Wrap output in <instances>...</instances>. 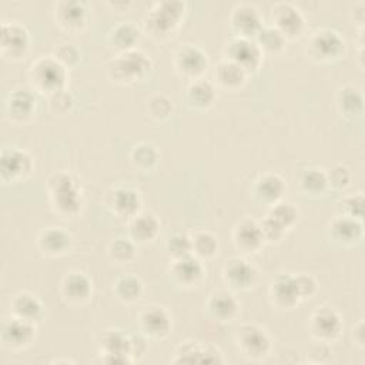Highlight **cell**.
I'll return each mask as SVG.
<instances>
[{
    "label": "cell",
    "mask_w": 365,
    "mask_h": 365,
    "mask_svg": "<svg viewBox=\"0 0 365 365\" xmlns=\"http://www.w3.org/2000/svg\"><path fill=\"white\" fill-rule=\"evenodd\" d=\"M259 228H261L264 241H277L285 234V228H282L269 215H265L262 218V221L259 222Z\"/></svg>",
    "instance_id": "49"
},
{
    "label": "cell",
    "mask_w": 365,
    "mask_h": 365,
    "mask_svg": "<svg viewBox=\"0 0 365 365\" xmlns=\"http://www.w3.org/2000/svg\"><path fill=\"white\" fill-rule=\"evenodd\" d=\"M93 285L90 278L83 272H70L61 281L63 297L73 304L84 302L90 298Z\"/></svg>",
    "instance_id": "25"
},
{
    "label": "cell",
    "mask_w": 365,
    "mask_h": 365,
    "mask_svg": "<svg viewBox=\"0 0 365 365\" xmlns=\"http://www.w3.org/2000/svg\"><path fill=\"white\" fill-rule=\"evenodd\" d=\"M147 111L154 120H164L173 111V101L168 96L157 93L153 94L147 101Z\"/></svg>",
    "instance_id": "44"
},
{
    "label": "cell",
    "mask_w": 365,
    "mask_h": 365,
    "mask_svg": "<svg viewBox=\"0 0 365 365\" xmlns=\"http://www.w3.org/2000/svg\"><path fill=\"white\" fill-rule=\"evenodd\" d=\"M130 157L135 167H138L141 170H150L155 165V163L158 160V153L151 144L138 143L133 147Z\"/></svg>",
    "instance_id": "41"
},
{
    "label": "cell",
    "mask_w": 365,
    "mask_h": 365,
    "mask_svg": "<svg viewBox=\"0 0 365 365\" xmlns=\"http://www.w3.org/2000/svg\"><path fill=\"white\" fill-rule=\"evenodd\" d=\"M135 242L127 238H115L108 245V255L117 264H127L135 257Z\"/></svg>",
    "instance_id": "42"
},
{
    "label": "cell",
    "mask_w": 365,
    "mask_h": 365,
    "mask_svg": "<svg viewBox=\"0 0 365 365\" xmlns=\"http://www.w3.org/2000/svg\"><path fill=\"white\" fill-rule=\"evenodd\" d=\"M287 38L275 27H261L257 34V44L259 48L268 53H279L284 50Z\"/></svg>",
    "instance_id": "38"
},
{
    "label": "cell",
    "mask_w": 365,
    "mask_h": 365,
    "mask_svg": "<svg viewBox=\"0 0 365 365\" xmlns=\"http://www.w3.org/2000/svg\"><path fill=\"white\" fill-rule=\"evenodd\" d=\"M217 97L215 87L211 81H207L204 78L192 80L187 88V98L188 101L198 108L210 107Z\"/></svg>",
    "instance_id": "34"
},
{
    "label": "cell",
    "mask_w": 365,
    "mask_h": 365,
    "mask_svg": "<svg viewBox=\"0 0 365 365\" xmlns=\"http://www.w3.org/2000/svg\"><path fill=\"white\" fill-rule=\"evenodd\" d=\"M160 231V222L150 212H138L128 221V232L134 242L147 244L153 241Z\"/></svg>",
    "instance_id": "27"
},
{
    "label": "cell",
    "mask_w": 365,
    "mask_h": 365,
    "mask_svg": "<svg viewBox=\"0 0 365 365\" xmlns=\"http://www.w3.org/2000/svg\"><path fill=\"white\" fill-rule=\"evenodd\" d=\"M57 23L68 30L80 29L86 20V7L76 0H63L54 4Z\"/></svg>",
    "instance_id": "28"
},
{
    "label": "cell",
    "mask_w": 365,
    "mask_h": 365,
    "mask_svg": "<svg viewBox=\"0 0 365 365\" xmlns=\"http://www.w3.org/2000/svg\"><path fill=\"white\" fill-rule=\"evenodd\" d=\"M53 362H56V364H61V362H64V364H71V362H74V361H71V359H56V361H53Z\"/></svg>",
    "instance_id": "53"
},
{
    "label": "cell",
    "mask_w": 365,
    "mask_h": 365,
    "mask_svg": "<svg viewBox=\"0 0 365 365\" xmlns=\"http://www.w3.org/2000/svg\"><path fill=\"white\" fill-rule=\"evenodd\" d=\"M272 27H275L285 38L298 36L304 29V16L291 3L279 1L271 9Z\"/></svg>",
    "instance_id": "15"
},
{
    "label": "cell",
    "mask_w": 365,
    "mask_h": 365,
    "mask_svg": "<svg viewBox=\"0 0 365 365\" xmlns=\"http://www.w3.org/2000/svg\"><path fill=\"white\" fill-rule=\"evenodd\" d=\"M140 36L138 27L131 21H120L108 31V43L118 48L120 51H125L134 48Z\"/></svg>",
    "instance_id": "33"
},
{
    "label": "cell",
    "mask_w": 365,
    "mask_h": 365,
    "mask_svg": "<svg viewBox=\"0 0 365 365\" xmlns=\"http://www.w3.org/2000/svg\"><path fill=\"white\" fill-rule=\"evenodd\" d=\"M175 70L191 80L201 78L208 67V56L198 46L185 44L180 47L174 56Z\"/></svg>",
    "instance_id": "12"
},
{
    "label": "cell",
    "mask_w": 365,
    "mask_h": 365,
    "mask_svg": "<svg viewBox=\"0 0 365 365\" xmlns=\"http://www.w3.org/2000/svg\"><path fill=\"white\" fill-rule=\"evenodd\" d=\"M147 352V341L143 335H130V356L133 361L140 359Z\"/></svg>",
    "instance_id": "51"
},
{
    "label": "cell",
    "mask_w": 365,
    "mask_h": 365,
    "mask_svg": "<svg viewBox=\"0 0 365 365\" xmlns=\"http://www.w3.org/2000/svg\"><path fill=\"white\" fill-rule=\"evenodd\" d=\"M173 278L184 287H195L204 277V265L194 254L171 261Z\"/></svg>",
    "instance_id": "19"
},
{
    "label": "cell",
    "mask_w": 365,
    "mask_h": 365,
    "mask_svg": "<svg viewBox=\"0 0 365 365\" xmlns=\"http://www.w3.org/2000/svg\"><path fill=\"white\" fill-rule=\"evenodd\" d=\"M38 248L51 257L63 255L70 251L73 245L71 234L61 227H48L43 230L37 238Z\"/></svg>",
    "instance_id": "21"
},
{
    "label": "cell",
    "mask_w": 365,
    "mask_h": 365,
    "mask_svg": "<svg viewBox=\"0 0 365 365\" xmlns=\"http://www.w3.org/2000/svg\"><path fill=\"white\" fill-rule=\"evenodd\" d=\"M325 173H327L328 184H331L334 188H344V187L348 185V182L351 180L349 170L345 165H342V164L334 165V167H331Z\"/></svg>",
    "instance_id": "48"
},
{
    "label": "cell",
    "mask_w": 365,
    "mask_h": 365,
    "mask_svg": "<svg viewBox=\"0 0 365 365\" xmlns=\"http://www.w3.org/2000/svg\"><path fill=\"white\" fill-rule=\"evenodd\" d=\"M338 108L344 115L355 117L362 114L364 110V96L354 86H344L336 96Z\"/></svg>",
    "instance_id": "35"
},
{
    "label": "cell",
    "mask_w": 365,
    "mask_h": 365,
    "mask_svg": "<svg viewBox=\"0 0 365 365\" xmlns=\"http://www.w3.org/2000/svg\"><path fill=\"white\" fill-rule=\"evenodd\" d=\"M342 208L345 211V215L361 220L364 212V194L358 191L345 197L342 201Z\"/></svg>",
    "instance_id": "46"
},
{
    "label": "cell",
    "mask_w": 365,
    "mask_h": 365,
    "mask_svg": "<svg viewBox=\"0 0 365 365\" xmlns=\"http://www.w3.org/2000/svg\"><path fill=\"white\" fill-rule=\"evenodd\" d=\"M345 47L341 34L331 29H318L308 37L307 51L314 60L328 61L342 54Z\"/></svg>",
    "instance_id": "6"
},
{
    "label": "cell",
    "mask_w": 365,
    "mask_h": 365,
    "mask_svg": "<svg viewBox=\"0 0 365 365\" xmlns=\"http://www.w3.org/2000/svg\"><path fill=\"white\" fill-rule=\"evenodd\" d=\"M285 191V184L278 174L267 173L257 178L254 184V194L259 201L274 204L281 200Z\"/></svg>",
    "instance_id": "30"
},
{
    "label": "cell",
    "mask_w": 365,
    "mask_h": 365,
    "mask_svg": "<svg viewBox=\"0 0 365 365\" xmlns=\"http://www.w3.org/2000/svg\"><path fill=\"white\" fill-rule=\"evenodd\" d=\"M295 279H297L301 299H305V298H309L311 295H314V292L317 291V282L311 275L298 274V275H295Z\"/></svg>",
    "instance_id": "50"
},
{
    "label": "cell",
    "mask_w": 365,
    "mask_h": 365,
    "mask_svg": "<svg viewBox=\"0 0 365 365\" xmlns=\"http://www.w3.org/2000/svg\"><path fill=\"white\" fill-rule=\"evenodd\" d=\"M215 78L218 84L228 90H235L245 83L248 73L228 58H222L215 67Z\"/></svg>",
    "instance_id": "32"
},
{
    "label": "cell",
    "mask_w": 365,
    "mask_h": 365,
    "mask_svg": "<svg viewBox=\"0 0 365 365\" xmlns=\"http://www.w3.org/2000/svg\"><path fill=\"white\" fill-rule=\"evenodd\" d=\"M207 308L210 315L217 321H231L237 317L240 311V304L231 292L220 289L210 295L207 301Z\"/></svg>",
    "instance_id": "26"
},
{
    "label": "cell",
    "mask_w": 365,
    "mask_h": 365,
    "mask_svg": "<svg viewBox=\"0 0 365 365\" xmlns=\"http://www.w3.org/2000/svg\"><path fill=\"white\" fill-rule=\"evenodd\" d=\"M29 33L17 21H3L0 34V48L6 58H21L29 50Z\"/></svg>",
    "instance_id": "14"
},
{
    "label": "cell",
    "mask_w": 365,
    "mask_h": 365,
    "mask_svg": "<svg viewBox=\"0 0 365 365\" xmlns=\"http://www.w3.org/2000/svg\"><path fill=\"white\" fill-rule=\"evenodd\" d=\"M138 324L143 335L153 339H163L173 329L171 315L160 305L143 307L138 312Z\"/></svg>",
    "instance_id": "10"
},
{
    "label": "cell",
    "mask_w": 365,
    "mask_h": 365,
    "mask_svg": "<svg viewBox=\"0 0 365 365\" xmlns=\"http://www.w3.org/2000/svg\"><path fill=\"white\" fill-rule=\"evenodd\" d=\"M327 185V173L321 168L309 167L299 174V187L307 194H321Z\"/></svg>",
    "instance_id": "37"
},
{
    "label": "cell",
    "mask_w": 365,
    "mask_h": 365,
    "mask_svg": "<svg viewBox=\"0 0 365 365\" xmlns=\"http://www.w3.org/2000/svg\"><path fill=\"white\" fill-rule=\"evenodd\" d=\"M151 68V58L138 48L120 51L107 63V74L110 80L118 84H131L143 77Z\"/></svg>",
    "instance_id": "2"
},
{
    "label": "cell",
    "mask_w": 365,
    "mask_h": 365,
    "mask_svg": "<svg viewBox=\"0 0 365 365\" xmlns=\"http://www.w3.org/2000/svg\"><path fill=\"white\" fill-rule=\"evenodd\" d=\"M192 254L198 258H211L217 254L218 241L217 238L208 231H197L191 237Z\"/></svg>",
    "instance_id": "39"
},
{
    "label": "cell",
    "mask_w": 365,
    "mask_h": 365,
    "mask_svg": "<svg viewBox=\"0 0 365 365\" xmlns=\"http://www.w3.org/2000/svg\"><path fill=\"white\" fill-rule=\"evenodd\" d=\"M184 7L185 4L180 0H163L155 3L144 17L145 30L153 37H167L177 29L184 14Z\"/></svg>",
    "instance_id": "4"
},
{
    "label": "cell",
    "mask_w": 365,
    "mask_h": 365,
    "mask_svg": "<svg viewBox=\"0 0 365 365\" xmlns=\"http://www.w3.org/2000/svg\"><path fill=\"white\" fill-rule=\"evenodd\" d=\"M10 305H11V315L33 324L38 321L43 315V305L40 299L31 292L16 294Z\"/></svg>",
    "instance_id": "31"
},
{
    "label": "cell",
    "mask_w": 365,
    "mask_h": 365,
    "mask_svg": "<svg viewBox=\"0 0 365 365\" xmlns=\"http://www.w3.org/2000/svg\"><path fill=\"white\" fill-rule=\"evenodd\" d=\"M364 329H365V325H364V321H358L355 324V327L352 328V339L354 342L362 349L365 346V335H364Z\"/></svg>",
    "instance_id": "52"
},
{
    "label": "cell",
    "mask_w": 365,
    "mask_h": 365,
    "mask_svg": "<svg viewBox=\"0 0 365 365\" xmlns=\"http://www.w3.org/2000/svg\"><path fill=\"white\" fill-rule=\"evenodd\" d=\"M50 202L63 217L76 215L83 207V192L77 178L68 171H57L47 181Z\"/></svg>",
    "instance_id": "1"
},
{
    "label": "cell",
    "mask_w": 365,
    "mask_h": 365,
    "mask_svg": "<svg viewBox=\"0 0 365 365\" xmlns=\"http://www.w3.org/2000/svg\"><path fill=\"white\" fill-rule=\"evenodd\" d=\"M173 364H222L221 351L214 345L185 341L177 346Z\"/></svg>",
    "instance_id": "13"
},
{
    "label": "cell",
    "mask_w": 365,
    "mask_h": 365,
    "mask_svg": "<svg viewBox=\"0 0 365 365\" xmlns=\"http://www.w3.org/2000/svg\"><path fill=\"white\" fill-rule=\"evenodd\" d=\"M224 53V58L234 61L235 64L242 67L248 74L251 71H255L262 61V50L257 44V41L247 37L232 36L225 44Z\"/></svg>",
    "instance_id": "7"
},
{
    "label": "cell",
    "mask_w": 365,
    "mask_h": 365,
    "mask_svg": "<svg viewBox=\"0 0 365 365\" xmlns=\"http://www.w3.org/2000/svg\"><path fill=\"white\" fill-rule=\"evenodd\" d=\"M73 106V97L64 88L48 96V107L53 114H66Z\"/></svg>",
    "instance_id": "45"
},
{
    "label": "cell",
    "mask_w": 365,
    "mask_h": 365,
    "mask_svg": "<svg viewBox=\"0 0 365 365\" xmlns=\"http://www.w3.org/2000/svg\"><path fill=\"white\" fill-rule=\"evenodd\" d=\"M165 250L171 259H177V258L185 257V255H190V254H192L191 237H188L184 232H175L167 240Z\"/></svg>",
    "instance_id": "43"
},
{
    "label": "cell",
    "mask_w": 365,
    "mask_h": 365,
    "mask_svg": "<svg viewBox=\"0 0 365 365\" xmlns=\"http://www.w3.org/2000/svg\"><path fill=\"white\" fill-rule=\"evenodd\" d=\"M342 318L332 307H319L309 321L311 335L319 342H332L342 332Z\"/></svg>",
    "instance_id": "9"
},
{
    "label": "cell",
    "mask_w": 365,
    "mask_h": 365,
    "mask_svg": "<svg viewBox=\"0 0 365 365\" xmlns=\"http://www.w3.org/2000/svg\"><path fill=\"white\" fill-rule=\"evenodd\" d=\"M114 292L118 299L124 302H134L143 294V282L137 275L125 274L117 278L114 284Z\"/></svg>",
    "instance_id": "36"
},
{
    "label": "cell",
    "mask_w": 365,
    "mask_h": 365,
    "mask_svg": "<svg viewBox=\"0 0 365 365\" xmlns=\"http://www.w3.org/2000/svg\"><path fill=\"white\" fill-rule=\"evenodd\" d=\"M274 221H277L282 228H289L298 218L297 207L289 201H277L271 204L268 214Z\"/></svg>",
    "instance_id": "40"
},
{
    "label": "cell",
    "mask_w": 365,
    "mask_h": 365,
    "mask_svg": "<svg viewBox=\"0 0 365 365\" xmlns=\"http://www.w3.org/2000/svg\"><path fill=\"white\" fill-rule=\"evenodd\" d=\"M33 170L31 157L19 148H6L1 153L0 174L3 181H17L27 177Z\"/></svg>",
    "instance_id": "16"
},
{
    "label": "cell",
    "mask_w": 365,
    "mask_h": 365,
    "mask_svg": "<svg viewBox=\"0 0 365 365\" xmlns=\"http://www.w3.org/2000/svg\"><path fill=\"white\" fill-rule=\"evenodd\" d=\"M51 56L56 60H58L64 67L76 64L77 60L80 58L78 50L73 44H67V43H63V44H58L57 47H54Z\"/></svg>",
    "instance_id": "47"
},
{
    "label": "cell",
    "mask_w": 365,
    "mask_h": 365,
    "mask_svg": "<svg viewBox=\"0 0 365 365\" xmlns=\"http://www.w3.org/2000/svg\"><path fill=\"white\" fill-rule=\"evenodd\" d=\"M224 279L237 289L250 288L257 279V269L244 258H232L224 267Z\"/></svg>",
    "instance_id": "23"
},
{
    "label": "cell",
    "mask_w": 365,
    "mask_h": 365,
    "mask_svg": "<svg viewBox=\"0 0 365 365\" xmlns=\"http://www.w3.org/2000/svg\"><path fill=\"white\" fill-rule=\"evenodd\" d=\"M238 351L248 359H262L271 351V338L267 331L255 324H242L235 331Z\"/></svg>",
    "instance_id": "5"
},
{
    "label": "cell",
    "mask_w": 365,
    "mask_h": 365,
    "mask_svg": "<svg viewBox=\"0 0 365 365\" xmlns=\"http://www.w3.org/2000/svg\"><path fill=\"white\" fill-rule=\"evenodd\" d=\"M34 108H36L34 94L30 88H26V87H19L13 90L6 103L7 115L10 117V120L16 123L29 120Z\"/></svg>",
    "instance_id": "22"
},
{
    "label": "cell",
    "mask_w": 365,
    "mask_h": 365,
    "mask_svg": "<svg viewBox=\"0 0 365 365\" xmlns=\"http://www.w3.org/2000/svg\"><path fill=\"white\" fill-rule=\"evenodd\" d=\"M141 198L138 192L128 187H117L107 197V207L120 218H133L138 214Z\"/></svg>",
    "instance_id": "18"
},
{
    "label": "cell",
    "mask_w": 365,
    "mask_h": 365,
    "mask_svg": "<svg viewBox=\"0 0 365 365\" xmlns=\"http://www.w3.org/2000/svg\"><path fill=\"white\" fill-rule=\"evenodd\" d=\"M0 336L6 348L21 349L29 346L34 341L36 327L33 322L11 315L3 319Z\"/></svg>",
    "instance_id": "11"
},
{
    "label": "cell",
    "mask_w": 365,
    "mask_h": 365,
    "mask_svg": "<svg viewBox=\"0 0 365 365\" xmlns=\"http://www.w3.org/2000/svg\"><path fill=\"white\" fill-rule=\"evenodd\" d=\"M269 297L279 308H292L299 299L295 275L278 274L269 287Z\"/></svg>",
    "instance_id": "20"
},
{
    "label": "cell",
    "mask_w": 365,
    "mask_h": 365,
    "mask_svg": "<svg viewBox=\"0 0 365 365\" xmlns=\"http://www.w3.org/2000/svg\"><path fill=\"white\" fill-rule=\"evenodd\" d=\"M231 26L235 31V36L251 38V36H257L262 27V20L258 10L248 3L237 4L230 16Z\"/></svg>",
    "instance_id": "17"
},
{
    "label": "cell",
    "mask_w": 365,
    "mask_h": 365,
    "mask_svg": "<svg viewBox=\"0 0 365 365\" xmlns=\"http://www.w3.org/2000/svg\"><path fill=\"white\" fill-rule=\"evenodd\" d=\"M67 80L66 67L53 56H40L29 67L31 88L43 94H53L64 88Z\"/></svg>",
    "instance_id": "3"
},
{
    "label": "cell",
    "mask_w": 365,
    "mask_h": 365,
    "mask_svg": "<svg viewBox=\"0 0 365 365\" xmlns=\"http://www.w3.org/2000/svg\"><path fill=\"white\" fill-rule=\"evenodd\" d=\"M232 238L235 247L242 252H254L264 242L259 222L250 218H244L235 225Z\"/></svg>",
    "instance_id": "24"
},
{
    "label": "cell",
    "mask_w": 365,
    "mask_h": 365,
    "mask_svg": "<svg viewBox=\"0 0 365 365\" xmlns=\"http://www.w3.org/2000/svg\"><path fill=\"white\" fill-rule=\"evenodd\" d=\"M100 358L106 364H131L130 335L121 329H106L100 338Z\"/></svg>",
    "instance_id": "8"
},
{
    "label": "cell",
    "mask_w": 365,
    "mask_h": 365,
    "mask_svg": "<svg viewBox=\"0 0 365 365\" xmlns=\"http://www.w3.org/2000/svg\"><path fill=\"white\" fill-rule=\"evenodd\" d=\"M329 234L334 240L339 242H344V244L355 242L362 237L361 220L352 218L345 214L335 217L329 222Z\"/></svg>",
    "instance_id": "29"
}]
</instances>
